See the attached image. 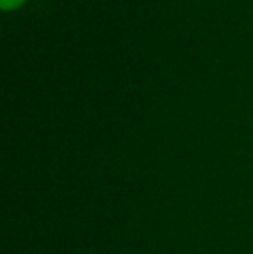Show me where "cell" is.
Returning a JSON list of instances; mask_svg holds the SVG:
<instances>
[{
  "instance_id": "6da1fadb",
  "label": "cell",
  "mask_w": 253,
  "mask_h": 254,
  "mask_svg": "<svg viewBox=\"0 0 253 254\" xmlns=\"http://www.w3.org/2000/svg\"><path fill=\"white\" fill-rule=\"evenodd\" d=\"M24 3H26V0H0V9L3 12H9V10H16L23 7Z\"/></svg>"
}]
</instances>
